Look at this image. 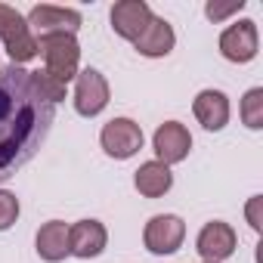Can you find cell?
I'll use <instances>...</instances> for the list:
<instances>
[{"instance_id":"obj_1","label":"cell","mask_w":263,"mask_h":263,"mask_svg":"<svg viewBox=\"0 0 263 263\" xmlns=\"http://www.w3.org/2000/svg\"><path fill=\"white\" fill-rule=\"evenodd\" d=\"M53 118L56 105L31 87V71L22 65L0 68V183L37 155Z\"/></svg>"},{"instance_id":"obj_2","label":"cell","mask_w":263,"mask_h":263,"mask_svg":"<svg viewBox=\"0 0 263 263\" xmlns=\"http://www.w3.org/2000/svg\"><path fill=\"white\" fill-rule=\"evenodd\" d=\"M37 53L44 56V71L53 74L68 87L71 78H78V62H81V47L71 34H47L37 37Z\"/></svg>"},{"instance_id":"obj_3","label":"cell","mask_w":263,"mask_h":263,"mask_svg":"<svg viewBox=\"0 0 263 263\" xmlns=\"http://www.w3.org/2000/svg\"><path fill=\"white\" fill-rule=\"evenodd\" d=\"M0 41H4L13 65H22V62H31L37 56V37L31 34L25 16L7 4H0Z\"/></svg>"},{"instance_id":"obj_4","label":"cell","mask_w":263,"mask_h":263,"mask_svg":"<svg viewBox=\"0 0 263 263\" xmlns=\"http://www.w3.org/2000/svg\"><path fill=\"white\" fill-rule=\"evenodd\" d=\"M99 143H102L105 155L124 161V158H134L143 149V130H140L137 121H130V118H111L102 127Z\"/></svg>"},{"instance_id":"obj_5","label":"cell","mask_w":263,"mask_h":263,"mask_svg":"<svg viewBox=\"0 0 263 263\" xmlns=\"http://www.w3.org/2000/svg\"><path fill=\"white\" fill-rule=\"evenodd\" d=\"M28 28L31 34L37 37H47V34H78L81 28V13L78 10H68V7H53V4H41L28 13Z\"/></svg>"},{"instance_id":"obj_6","label":"cell","mask_w":263,"mask_h":263,"mask_svg":"<svg viewBox=\"0 0 263 263\" xmlns=\"http://www.w3.org/2000/svg\"><path fill=\"white\" fill-rule=\"evenodd\" d=\"M108 105V81L96 68H84L74 78V108L84 118H96Z\"/></svg>"},{"instance_id":"obj_7","label":"cell","mask_w":263,"mask_h":263,"mask_svg":"<svg viewBox=\"0 0 263 263\" xmlns=\"http://www.w3.org/2000/svg\"><path fill=\"white\" fill-rule=\"evenodd\" d=\"M186 238V223L177 214H158L146 223L143 241L152 254H174Z\"/></svg>"},{"instance_id":"obj_8","label":"cell","mask_w":263,"mask_h":263,"mask_svg":"<svg viewBox=\"0 0 263 263\" xmlns=\"http://www.w3.org/2000/svg\"><path fill=\"white\" fill-rule=\"evenodd\" d=\"M152 146H155L158 161L171 167V164L186 161V155H189V149H192V137H189V130H186L180 121H164V124L155 130Z\"/></svg>"},{"instance_id":"obj_9","label":"cell","mask_w":263,"mask_h":263,"mask_svg":"<svg viewBox=\"0 0 263 263\" xmlns=\"http://www.w3.org/2000/svg\"><path fill=\"white\" fill-rule=\"evenodd\" d=\"M257 44H260L257 22H251V19H241L220 34V53L229 62H251L257 56Z\"/></svg>"},{"instance_id":"obj_10","label":"cell","mask_w":263,"mask_h":263,"mask_svg":"<svg viewBox=\"0 0 263 263\" xmlns=\"http://www.w3.org/2000/svg\"><path fill=\"white\" fill-rule=\"evenodd\" d=\"M149 22H152V10L146 0H121L111 7V28L124 41H137Z\"/></svg>"},{"instance_id":"obj_11","label":"cell","mask_w":263,"mask_h":263,"mask_svg":"<svg viewBox=\"0 0 263 263\" xmlns=\"http://www.w3.org/2000/svg\"><path fill=\"white\" fill-rule=\"evenodd\" d=\"M235 245H238L235 229L229 223H223V220H211L198 232V254L204 260H211V263H220V260L232 257L235 254Z\"/></svg>"},{"instance_id":"obj_12","label":"cell","mask_w":263,"mask_h":263,"mask_svg":"<svg viewBox=\"0 0 263 263\" xmlns=\"http://www.w3.org/2000/svg\"><path fill=\"white\" fill-rule=\"evenodd\" d=\"M105 241H108V232L99 220H78L74 226H68V251L81 260L99 257L105 251Z\"/></svg>"},{"instance_id":"obj_13","label":"cell","mask_w":263,"mask_h":263,"mask_svg":"<svg viewBox=\"0 0 263 263\" xmlns=\"http://www.w3.org/2000/svg\"><path fill=\"white\" fill-rule=\"evenodd\" d=\"M192 111L204 130H223L229 121V99L223 90H201L192 102Z\"/></svg>"},{"instance_id":"obj_14","label":"cell","mask_w":263,"mask_h":263,"mask_svg":"<svg viewBox=\"0 0 263 263\" xmlns=\"http://www.w3.org/2000/svg\"><path fill=\"white\" fill-rule=\"evenodd\" d=\"M174 44H177L174 28H171V22H167V19H161V16H152V22L146 25V31L134 41V47H137L143 56H149V59L167 56V53L174 50Z\"/></svg>"},{"instance_id":"obj_15","label":"cell","mask_w":263,"mask_h":263,"mask_svg":"<svg viewBox=\"0 0 263 263\" xmlns=\"http://www.w3.org/2000/svg\"><path fill=\"white\" fill-rule=\"evenodd\" d=\"M34 245H37L41 260H47V263H59V260H65V257L71 254V251H68V226H65L62 220H50V223H44V226L37 229Z\"/></svg>"},{"instance_id":"obj_16","label":"cell","mask_w":263,"mask_h":263,"mask_svg":"<svg viewBox=\"0 0 263 263\" xmlns=\"http://www.w3.org/2000/svg\"><path fill=\"white\" fill-rule=\"evenodd\" d=\"M134 183H137L140 195H146V198H161L164 192H171L174 174H171V167L161 164V161H146V164H140Z\"/></svg>"},{"instance_id":"obj_17","label":"cell","mask_w":263,"mask_h":263,"mask_svg":"<svg viewBox=\"0 0 263 263\" xmlns=\"http://www.w3.org/2000/svg\"><path fill=\"white\" fill-rule=\"evenodd\" d=\"M31 87L50 102V105H56V102H62L65 99V84L62 81H56L53 74H47V71H31Z\"/></svg>"},{"instance_id":"obj_18","label":"cell","mask_w":263,"mask_h":263,"mask_svg":"<svg viewBox=\"0 0 263 263\" xmlns=\"http://www.w3.org/2000/svg\"><path fill=\"white\" fill-rule=\"evenodd\" d=\"M241 121L251 130L263 127V90L260 87H254V90L245 93V99H241Z\"/></svg>"},{"instance_id":"obj_19","label":"cell","mask_w":263,"mask_h":263,"mask_svg":"<svg viewBox=\"0 0 263 263\" xmlns=\"http://www.w3.org/2000/svg\"><path fill=\"white\" fill-rule=\"evenodd\" d=\"M19 220V198L7 189H0V232L10 229Z\"/></svg>"},{"instance_id":"obj_20","label":"cell","mask_w":263,"mask_h":263,"mask_svg":"<svg viewBox=\"0 0 263 263\" xmlns=\"http://www.w3.org/2000/svg\"><path fill=\"white\" fill-rule=\"evenodd\" d=\"M245 7V0H232V4H211L204 7V13H208V19H214V22H220V19H226V16H232V13H238Z\"/></svg>"},{"instance_id":"obj_21","label":"cell","mask_w":263,"mask_h":263,"mask_svg":"<svg viewBox=\"0 0 263 263\" xmlns=\"http://www.w3.org/2000/svg\"><path fill=\"white\" fill-rule=\"evenodd\" d=\"M257 204H260V198H254V201L248 204V217H251V226H254V229H260V223H257Z\"/></svg>"},{"instance_id":"obj_22","label":"cell","mask_w":263,"mask_h":263,"mask_svg":"<svg viewBox=\"0 0 263 263\" xmlns=\"http://www.w3.org/2000/svg\"><path fill=\"white\" fill-rule=\"evenodd\" d=\"M204 263H211V260H204Z\"/></svg>"}]
</instances>
